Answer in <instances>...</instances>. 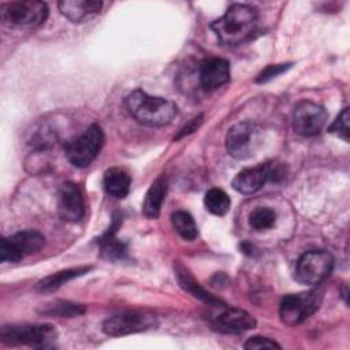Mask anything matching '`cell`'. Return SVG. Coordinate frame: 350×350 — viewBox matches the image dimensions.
Returning <instances> with one entry per match:
<instances>
[{
	"mask_svg": "<svg viewBox=\"0 0 350 350\" xmlns=\"http://www.w3.org/2000/svg\"><path fill=\"white\" fill-rule=\"evenodd\" d=\"M257 21L256 8L247 4H232L221 18L212 22L211 29L221 44L235 46L253 36Z\"/></svg>",
	"mask_w": 350,
	"mask_h": 350,
	"instance_id": "6da1fadb",
	"label": "cell"
},
{
	"mask_svg": "<svg viewBox=\"0 0 350 350\" xmlns=\"http://www.w3.org/2000/svg\"><path fill=\"white\" fill-rule=\"evenodd\" d=\"M130 115L139 123L150 127H161L172 122L178 113L174 101L164 97L150 96L141 89H135L124 98Z\"/></svg>",
	"mask_w": 350,
	"mask_h": 350,
	"instance_id": "7a4b0ae2",
	"label": "cell"
},
{
	"mask_svg": "<svg viewBox=\"0 0 350 350\" xmlns=\"http://www.w3.org/2000/svg\"><path fill=\"white\" fill-rule=\"evenodd\" d=\"M0 338L7 345H27L38 349L52 347L57 331L51 324H23L3 327Z\"/></svg>",
	"mask_w": 350,
	"mask_h": 350,
	"instance_id": "3957f363",
	"label": "cell"
},
{
	"mask_svg": "<svg viewBox=\"0 0 350 350\" xmlns=\"http://www.w3.org/2000/svg\"><path fill=\"white\" fill-rule=\"evenodd\" d=\"M104 145V133L98 124L89 126L82 134L68 141L64 146L68 161L78 168L88 167Z\"/></svg>",
	"mask_w": 350,
	"mask_h": 350,
	"instance_id": "277c9868",
	"label": "cell"
},
{
	"mask_svg": "<svg viewBox=\"0 0 350 350\" xmlns=\"http://www.w3.org/2000/svg\"><path fill=\"white\" fill-rule=\"evenodd\" d=\"M48 7L42 1L26 0L1 4V21L10 27H37L45 22Z\"/></svg>",
	"mask_w": 350,
	"mask_h": 350,
	"instance_id": "5b68a950",
	"label": "cell"
},
{
	"mask_svg": "<svg viewBox=\"0 0 350 350\" xmlns=\"http://www.w3.org/2000/svg\"><path fill=\"white\" fill-rule=\"evenodd\" d=\"M262 142V131L253 122L234 124L226 137V148L230 156L242 160L252 157Z\"/></svg>",
	"mask_w": 350,
	"mask_h": 350,
	"instance_id": "8992f818",
	"label": "cell"
},
{
	"mask_svg": "<svg viewBox=\"0 0 350 350\" xmlns=\"http://www.w3.org/2000/svg\"><path fill=\"white\" fill-rule=\"evenodd\" d=\"M334 258L327 250H309L304 253L294 271V279L305 286H314L321 283L331 273Z\"/></svg>",
	"mask_w": 350,
	"mask_h": 350,
	"instance_id": "52a82bcc",
	"label": "cell"
},
{
	"mask_svg": "<svg viewBox=\"0 0 350 350\" xmlns=\"http://www.w3.org/2000/svg\"><path fill=\"white\" fill-rule=\"evenodd\" d=\"M45 237L34 230H25L14 234L10 238L0 241V261L18 262L25 256L33 254L42 249Z\"/></svg>",
	"mask_w": 350,
	"mask_h": 350,
	"instance_id": "ba28073f",
	"label": "cell"
},
{
	"mask_svg": "<svg viewBox=\"0 0 350 350\" xmlns=\"http://www.w3.org/2000/svg\"><path fill=\"white\" fill-rule=\"evenodd\" d=\"M321 304V294L316 290L302 294H288L280 301L279 314L284 324L297 325L313 314Z\"/></svg>",
	"mask_w": 350,
	"mask_h": 350,
	"instance_id": "9c48e42d",
	"label": "cell"
},
{
	"mask_svg": "<svg viewBox=\"0 0 350 350\" xmlns=\"http://www.w3.org/2000/svg\"><path fill=\"white\" fill-rule=\"evenodd\" d=\"M286 171L282 164L265 163L253 168H246L241 171L232 179L234 190L242 194H253L258 191L268 180L279 182L284 178Z\"/></svg>",
	"mask_w": 350,
	"mask_h": 350,
	"instance_id": "30bf717a",
	"label": "cell"
},
{
	"mask_svg": "<svg viewBox=\"0 0 350 350\" xmlns=\"http://www.w3.org/2000/svg\"><path fill=\"white\" fill-rule=\"evenodd\" d=\"M157 325L154 314L148 312H123L108 317L103 323V332L109 336H124L152 329Z\"/></svg>",
	"mask_w": 350,
	"mask_h": 350,
	"instance_id": "8fae6325",
	"label": "cell"
},
{
	"mask_svg": "<svg viewBox=\"0 0 350 350\" xmlns=\"http://www.w3.org/2000/svg\"><path fill=\"white\" fill-rule=\"evenodd\" d=\"M327 123V111L324 107L305 100L294 107L291 124L293 130L304 137H312L321 133Z\"/></svg>",
	"mask_w": 350,
	"mask_h": 350,
	"instance_id": "7c38bea8",
	"label": "cell"
},
{
	"mask_svg": "<svg viewBox=\"0 0 350 350\" xmlns=\"http://www.w3.org/2000/svg\"><path fill=\"white\" fill-rule=\"evenodd\" d=\"M57 211L60 217L68 223L79 221L85 215V201L79 186L66 182L60 186L57 197Z\"/></svg>",
	"mask_w": 350,
	"mask_h": 350,
	"instance_id": "4fadbf2b",
	"label": "cell"
},
{
	"mask_svg": "<svg viewBox=\"0 0 350 350\" xmlns=\"http://www.w3.org/2000/svg\"><path fill=\"white\" fill-rule=\"evenodd\" d=\"M212 327L223 334H239L254 328L256 320L246 310L238 308H226L213 319Z\"/></svg>",
	"mask_w": 350,
	"mask_h": 350,
	"instance_id": "5bb4252c",
	"label": "cell"
},
{
	"mask_svg": "<svg viewBox=\"0 0 350 350\" xmlns=\"http://www.w3.org/2000/svg\"><path fill=\"white\" fill-rule=\"evenodd\" d=\"M198 78L205 90H215L230 81V63L221 57L206 59L200 66Z\"/></svg>",
	"mask_w": 350,
	"mask_h": 350,
	"instance_id": "9a60e30c",
	"label": "cell"
},
{
	"mask_svg": "<svg viewBox=\"0 0 350 350\" xmlns=\"http://www.w3.org/2000/svg\"><path fill=\"white\" fill-rule=\"evenodd\" d=\"M60 12L72 23H79L100 12L103 3L98 0H63L59 1Z\"/></svg>",
	"mask_w": 350,
	"mask_h": 350,
	"instance_id": "2e32d148",
	"label": "cell"
},
{
	"mask_svg": "<svg viewBox=\"0 0 350 350\" xmlns=\"http://www.w3.org/2000/svg\"><path fill=\"white\" fill-rule=\"evenodd\" d=\"M168 190V180L164 175L159 176L149 187L145 194V200L142 204V212L148 219H157L165 200Z\"/></svg>",
	"mask_w": 350,
	"mask_h": 350,
	"instance_id": "e0dca14e",
	"label": "cell"
},
{
	"mask_svg": "<svg viewBox=\"0 0 350 350\" xmlns=\"http://www.w3.org/2000/svg\"><path fill=\"white\" fill-rule=\"evenodd\" d=\"M175 275L176 279L180 284V287L183 290H186L187 293H190L193 297L198 298L200 301L211 305V306H219V305H224L220 299H217L215 295L209 294L206 290H204L198 282H196V279L191 276V273L180 264L175 265Z\"/></svg>",
	"mask_w": 350,
	"mask_h": 350,
	"instance_id": "ac0fdd59",
	"label": "cell"
},
{
	"mask_svg": "<svg viewBox=\"0 0 350 350\" xmlns=\"http://www.w3.org/2000/svg\"><path fill=\"white\" fill-rule=\"evenodd\" d=\"M131 185L130 175L122 170V168H109L104 174L103 186L108 196H112L115 198H123L129 194Z\"/></svg>",
	"mask_w": 350,
	"mask_h": 350,
	"instance_id": "d6986e66",
	"label": "cell"
},
{
	"mask_svg": "<svg viewBox=\"0 0 350 350\" xmlns=\"http://www.w3.org/2000/svg\"><path fill=\"white\" fill-rule=\"evenodd\" d=\"M119 219L113 217L112 226L108 231L98 239V246L101 256L108 260H120L126 256V243L116 238V228L119 227Z\"/></svg>",
	"mask_w": 350,
	"mask_h": 350,
	"instance_id": "ffe728a7",
	"label": "cell"
},
{
	"mask_svg": "<svg viewBox=\"0 0 350 350\" xmlns=\"http://www.w3.org/2000/svg\"><path fill=\"white\" fill-rule=\"evenodd\" d=\"M90 269H92V267H77V268H68V269L55 272L52 275H48V276L42 278L37 283L36 290L40 291V293L55 291L59 287H62L64 283H67L68 280H72L78 276H82V275L88 273Z\"/></svg>",
	"mask_w": 350,
	"mask_h": 350,
	"instance_id": "44dd1931",
	"label": "cell"
},
{
	"mask_svg": "<svg viewBox=\"0 0 350 350\" xmlns=\"http://www.w3.org/2000/svg\"><path fill=\"white\" fill-rule=\"evenodd\" d=\"M171 223L174 230L186 241H194L198 237V228L189 212L175 211L171 215Z\"/></svg>",
	"mask_w": 350,
	"mask_h": 350,
	"instance_id": "7402d4cb",
	"label": "cell"
},
{
	"mask_svg": "<svg viewBox=\"0 0 350 350\" xmlns=\"http://www.w3.org/2000/svg\"><path fill=\"white\" fill-rule=\"evenodd\" d=\"M204 204L206 211L216 216H223L230 211L231 206V200L227 196V193L221 189H211L206 191Z\"/></svg>",
	"mask_w": 350,
	"mask_h": 350,
	"instance_id": "603a6c76",
	"label": "cell"
},
{
	"mask_svg": "<svg viewBox=\"0 0 350 350\" xmlns=\"http://www.w3.org/2000/svg\"><path fill=\"white\" fill-rule=\"evenodd\" d=\"M276 223V212L269 206H257L249 215V226L254 231H267Z\"/></svg>",
	"mask_w": 350,
	"mask_h": 350,
	"instance_id": "cb8c5ba5",
	"label": "cell"
},
{
	"mask_svg": "<svg viewBox=\"0 0 350 350\" xmlns=\"http://www.w3.org/2000/svg\"><path fill=\"white\" fill-rule=\"evenodd\" d=\"M44 314L59 316V317H74L85 313V306L79 304H72L68 301H57L52 305H48L44 310Z\"/></svg>",
	"mask_w": 350,
	"mask_h": 350,
	"instance_id": "d4e9b609",
	"label": "cell"
},
{
	"mask_svg": "<svg viewBox=\"0 0 350 350\" xmlns=\"http://www.w3.org/2000/svg\"><path fill=\"white\" fill-rule=\"evenodd\" d=\"M328 131L338 135L339 138L349 141V108H343L342 112L338 115V118L334 120V123L328 127Z\"/></svg>",
	"mask_w": 350,
	"mask_h": 350,
	"instance_id": "484cf974",
	"label": "cell"
},
{
	"mask_svg": "<svg viewBox=\"0 0 350 350\" xmlns=\"http://www.w3.org/2000/svg\"><path fill=\"white\" fill-rule=\"evenodd\" d=\"M245 349H280V345L265 336H253L243 345Z\"/></svg>",
	"mask_w": 350,
	"mask_h": 350,
	"instance_id": "4316f807",
	"label": "cell"
},
{
	"mask_svg": "<svg viewBox=\"0 0 350 350\" xmlns=\"http://www.w3.org/2000/svg\"><path fill=\"white\" fill-rule=\"evenodd\" d=\"M288 67H290V64H275V66H268L267 68H264V70L258 74V77H257V79H256V81H257L258 83L268 82V81H271L272 78L278 77L279 74L284 72Z\"/></svg>",
	"mask_w": 350,
	"mask_h": 350,
	"instance_id": "83f0119b",
	"label": "cell"
},
{
	"mask_svg": "<svg viewBox=\"0 0 350 350\" xmlns=\"http://www.w3.org/2000/svg\"><path fill=\"white\" fill-rule=\"evenodd\" d=\"M202 119H204L202 115H198V116L193 118L191 120H189V122L178 131V134H176V137H175L174 139H180V138H183L185 135H189V134L197 131V129L202 124Z\"/></svg>",
	"mask_w": 350,
	"mask_h": 350,
	"instance_id": "f1b7e54d",
	"label": "cell"
}]
</instances>
